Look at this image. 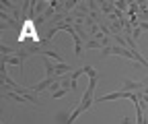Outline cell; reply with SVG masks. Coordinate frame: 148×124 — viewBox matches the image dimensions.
I'll use <instances>...</instances> for the list:
<instances>
[{
    "mask_svg": "<svg viewBox=\"0 0 148 124\" xmlns=\"http://www.w3.org/2000/svg\"><path fill=\"white\" fill-rule=\"evenodd\" d=\"M144 118H146V122H148V108L144 110Z\"/></svg>",
    "mask_w": 148,
    "mask_h": 124,
    "instance_id": "e0dca14e",
    "label": "cell"
},
{
    "mask_svg": "<svg viewBox=\"0 0 148 124\" xmlns=\"http://www.w3.org/2000/svg\"><path fill=\"white\" fill-rule=\"evenodd\" d=\"M121 124H132V120H130V118H121Z\"/></svg>",
    "mask_w": 148,
    "mask_h": 124,
    "instance_id": "2e32d148",
    "label": "cell"
},
{
    "mask_svg": "<svg viewBox=\"0 0 148 124\" xmlns=\"http://www.w3.org/2000/svg\"><path fill=\"white\" fill-rule=\"evenodd\" d=\"M82 66H84V75H88V85H86V89H84V93H82V97H80V101L76 105L84 114L97 99L95 97V89H97V83H99V73H97V68L90 66V64H82Z\"/></svg>",
    "mask_w": 148,
    "mask_h": 124,
    "instance_id": "6da1fadb",
    "label": "cell"
},
{
    "mask_svg": "<svg viewBox=\"0 0 148 124\" xmlns=\"http://www.w3.org/2000/svg\"><path fill=\"white\" fill-rule=\"evenodd\" d=\"M140 35H142V29H140V27H136V29H134V33H132V42H138V39H140Z\"/></svg>",
    "mask_w": 148,
    "mask_h": 124,
    "instance_id": "5bb4252c",
    "label": "cell"
},
{
    "mask_svg": "<svg viewBox=\"0 0 148 124\" xmlns=\"http://www.w3.org/2000/svg\"><path fill=\"white\" fill-rule=\"evenodd\" d=\"M90 50H103V44L95 37H90L88 42H84V52H90Z\"/></svg>",
    "mask_w": 148,
    "mask_h": 124,
    "instance_id": "8992f818",
    "label": "cell"
},
{
    "mask_svg": "<svg viewBox=\"0 0 148 124\" xmlns=\"http://www.w3.org/2000/svg\"><path fill=\"white\" fill-rule=\"evenodd\" d=\"M99 10L107 17H111L115 12V2H111V0H103V2H99Z\"/></svg>",
    "mask_w": 148,
    "mask_h": 124,
    "instance_id": "5b68a950",
    "label": "cell"
},
{
    "mask_svg": "<svg viewBox=\"0 0 148 124\" xmlns=\"http://www.w3.org/2000/svg\"><path fill=\"white\" fill-rule=\"evenodd\" d=\"M136 12H140V2H134V0H132V2H130V6H127V15L134 17Z\"/></svg>",
    "mask_w": 148,
    "mask_h": 124,
    "instance_id": "9c48e42d",
    "label": "cell"
},
{
    "mask_svg": "<svg viewBox=\"0 0 148 124\" xmlns=\"http://www.w3.org/2000/svg\"><path fill=\"white\" fill-rule=\"evenodd\" d=\"M127 6H130V2H127V0H115V8L117 10H127Z\"/></svg>",
    "mask_w": 148,
    "mask_h": 124,
    "instance_id": "7c38bea8",
    "label": "cell"
},
{
    "mask_svg": "<svg viewBox=\"0 0 148 124\" xmlns=\"http://www.w3.org/2000/svg\"><path fill=\"white\" fill-rule=\"evenodd\" d=\"M0 52H2V56H12V54H16V52H14L10 46H6V44L0 46Z\"/></svg>",
    "mask_w": 148,
    "mask_h": 124,
    "instance_id": "8fae6325",
    "label": "cell"
},
{
    "mask_svg": "<svg viewBox=\"0 0 148 124\" xmlns=\"http://www.w3.org/2000/svg\"><path fill=\"white\" fill-rule=\"evenodd\" d=\"M142 31H148V21H140V25H138Z\"/></svg>",
    "mask_w": 148,
    "mask_h": 124,
    "instance_id": "9a60e30c",
    "label": "cell"
},
{
    "mask_svg": "<svg viewBox=\"0 0 148 124\" xmlns=\"http://www.w3.org/2000/svg\"><path fill=\"white\" fill-rule=\"evenodd\" d=\"M41 56H45V58H53L56 62H64V60H62V54H60L58 50H43V52H41Z\"/></svg>",
    "mask_w": 148,
    "mask_h": 124,
    "instance_id": "52a82bcc",
    "label": "cell"
},
{
    "mask_svg": "<svg viewBox=\"0 0 148 124\" xmlns=\"http://www.w3.org/2000/svg\"><path fill=\"white\" fill-rule=\"evenodd\" d=\"M53 68H56V77H64V75H70L72 73V66L70 64H66V62H56L53 64Z\"/></svg>",
    "mask_w": 148,
    "mask_h": 124,
    "instance_id": "277c9868",
    "label": "cell"
},
{
    "mask_svg": "<svg viewBox=\"0 0 148 124\" xmlns=\"http://www.w3.org/2000/svg\"><path fill=\"white\" fill-rule=\"evenodd\" d=\"M144 83L142 81H134V79H123L121 81V91H132V93H138L144 89Z\"/></svg>",
    "mask_w": 148,
    "mask_h": 124,
    "instance_id": "7a4b0ae2",
    "label": "cell"
},
{
    "mask_svg": "<svg viewBox=\"0 0 148 124\" xmlns=\"http://www.w3.org/2000/svg\"><path fill=\"white\" fill-rule=\"evenodd\" d=\"M66 93H68V89H64V87H62V89H58V91L51 93V99H60V97H64Z\"/></svg>",
    "mask_w": 148,
    "mask_h": 124,
    "instance_id": "4fadbf2b",
    "label": "cell"
},
{
    "mask_svg": "<svg viewBox=\"0 0 148 124\" xmlns=\"http://www.w3.org/2000/svg\"><path fill=\"white\" fill-rule=\"evenodd\" d=\"M53 81H56V79H47V77H45V79H43L41 83H35V85L31 87V91H33V93L37 95V93H41V91H45V89H51Z\"/></svg>",
    "mask_w": 148,
    "mask_h": 124,
    "instance_id": "3957f363",
    "label": "cell"
},
{
    "mask_svg": "<svg viewBox=\"0 0 148 124\" xmlns=\"http://www.w3.org/2000/svg\"><path fill=\"white\" fill-rule=\"evenodd\" d=\"M56 120H58V124H70V114H66V112H60L58 116H56Z\"/></svg>",
    "mask_w": 148,
    "mask_h": 124,
    "instance_id": "30bf717a",
    "label": "cell"
},
{
    "mask_svg": "<svg viewBox=\"0 0 148 124\" xmlns=\"http://www.w3.org/2000/svg\"><path fill=\"white\" fill-rule=\"evenodd\" d=\"M47 4L49 2H45V0H37V2H33V8H35V15H43L45 10H47Z\"/></svg>",
    "mask_w": 148,
    "mask_h": 124,
    "instance_id": "ba28073f",
    "label": "cell"
}]
</instances>
